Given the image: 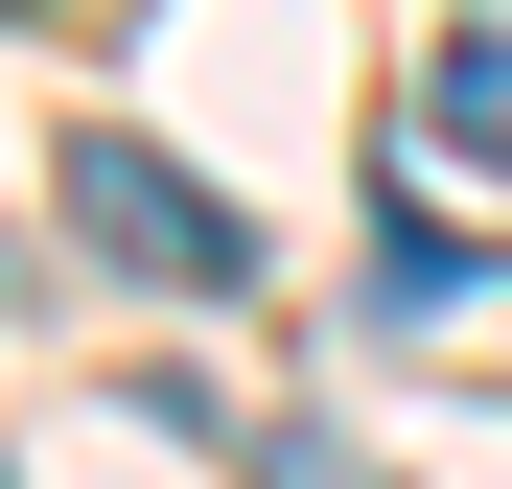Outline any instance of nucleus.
<instances>
[{"label":"nucleus","mask_w":512,"mask_h":489,"mask_svg":"<svg viewBox=\"0 0 512 489\" xmlns=\"http://www.w3.org/2000/svg\"><path fill=\"white\" fill-rule=\"evenodd\" d=\"M47 187H70V233H94L117 280H163V303H233V280H256V210H233V187H187L140 117H70Z\"/></svg>","instance_id":"f257e3e1"},{"label":"nucleus","mask_w":512,"mask_h":489,"mask_svg":"<svg viewBox=\"0 0 512 489\" xmlns=\"http://www.w3.org/2000/svg\"><path fill=\"white\" fill-rule=\"evenodd\" d=\"M419 163H466V187H512V24H466L443 70H419Z\"/></svg>","instance_id":"f03ea898"},{"label":"nucleus","mask_w":512,"mask_h":489,"mask_svg":"<svg viewBox=\"0 0 512 489\" xmlns=\"http://www.w3.org/2000/svg\"><path fill=\"white\" fill-rule=\"evenodd\" d=\"M373 303H466V233H443V210H396V187H373Z\"/></svg>","instance_id":"7ed1b4c3"},{"label":"nucleus","mask_w":512,"mask_h":489,"mask_svg":"<svg viewBox=\"0 0 512 489\" xmlns=\"http://www.w3.org/2000/svg\"><path fill=\"white\" fill-rule=\"evenodd\" d=\"M256 489H373V466L326 443V420H280V443H256Z\"/></svg>","instance_id":"20e7f679"},{"label":"nucleus","mask_w":512,"mask_h":489,"mask_svg":"<svg viewBox=\"0 0 512 489\" xmlns=\"http://www.w3.org/2000/svg\"><path fill=\"white\" fill-rule=\"evenodd\" d=\"M0 24H24V0H0Z\"/></svg>","instance_id":"39448f33"}]
</instances>
